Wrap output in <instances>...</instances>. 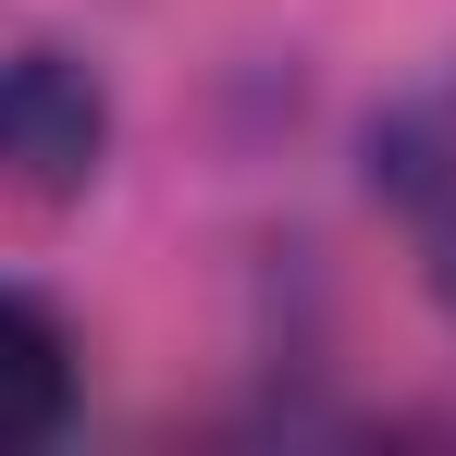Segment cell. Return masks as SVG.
Returning a JSON list of instances; mask_svg holds the SVG:
<instances>
[{
    "instance_id": "7a4b0ae2",
    "label": "cell",
    "mask_w": 456,
    "mask_h": 456,
    "mask_svg": "<svg viewBox=\"0 0 456 456\" xmlns=\"http://www.w3.org/2000/svg\"><path fill=\"white\" fill-rule=\"evenodd\" d=\"M370 185H382V210L419 234V247L456 234V62L370 111Z\"/></svg>"
},
{
    "instance_id": "3957f363",
    "label": "cell",
    "mask_w": 456,
    "mask_h": 456,
    "mask_svg": "<svg viewBox=\"0 0 456 456\" xmlns=\"http://www.w3.org/2000/svg\"><path fill=\"white\" fill-rule=\"evenodd\" d=\"M62 419H75V333H62V308L0 284V456L50 444Z\"/></svg>"
},
{
    "instance_id": "277c9868",
    "label": "cell",
    "mask_w": 456,
    "mask_h": 456,
    "mask_svg": "<svg viewBox=\"0 0 456 456\" xmlns=\"http://www.w3.org/2000/svg\"><path fill=\"white\" fill-rule=\"evenodd\" d=\"M432 297H444V321H456V234H432Z\"/></svg>"
},
{
    "instance_id": "6da1fadb",
    "label": "cell",
    "mask_w": 456,
    "mask_h": 456,
    "mask_svg": "<svg viewBox=\"0 0 456 456\" xmlns=\"http://www.w3.org/2000/svg\"><path fill=\"white\" fill-rule=\"evenodd\" d=\"M99 149H111V99L75 50H12L0 62V198L25 210H62L99 185Z\"/></svg>"
}]
</instances>
